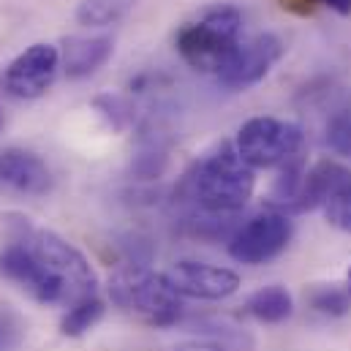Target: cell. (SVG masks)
Returning a JSON list of instances; mask_svg holds the SVG:
<instances>
[{"instance_id":"cell-4","label":"cell","mask_w":351,"mask_h":351,"mask_svg":"<svg viewBox=\"0 0 351 351\" xmlns=\"http://www.w3.org/2000/svg\"><path fill=\"white\" fill-rule=\"evenodd\" d=\"M109 297L120 313L145 327H175L182 316V297L172 289L167 275L145 264H123L109 278Z\"/></svg>"},{"instance_id":"cell-23","label":"cell","mask_w":351,"mask_h":351,"mask_svg":"<svg viewBox=\"0 0 351 351\" xmlns=\"http://www.w3.org/2000/svg\"><path fill=\"white\" fill-rule=\"evenodd\" d=\"M343 286H346V291L351 294V267H349V272H346V283H343Z\"/></svg>"},{"instance_id":"cell-14","label":"cell","mask_w":351,"mask_h":351,"mask_svg":"<svg viewBox=\"0 0 351 351\" xmlns=\"http://www.w3.org/2000/svg\"><path fill=\"white\" fill-rule=\"evenodd\" d=\"M305 302L308 308H313L322 316L338 319L351 313V294L346 291V286L338 283H313L305 289Z\"/></svg>"},{"instance_id":"cell-5","label":"cell","mask_w":351,"mask_h":351,"mask_svg":"<svg viewBox=\"0 0 351 351\" xmlns=\"http://www.w3.org/2000/svg\"><path fill=\"white\" fill-rule=\"evenodd\" d=\"M302 128L280 117H251L240 125L234 147L254 169H283L302 153Z\"/></svg>"},{"instance_id":"cell-8","label":"cell","mask_w":351,"mask_h":351,"mask_svg":"<svg viewBox=\"0 0 351 351\" xmlns=\"http://www.w3.org/2000/svg\"><path fill=\"white\" fill-rule=\"evenodd\" d=\"M60 69V49L52 44H33L19 52L3 71V88L8 95L33 101L55 85Z\"/></svg>"},{"instance_id":"cell-6","label":"cell","mask_w":351,"mask_h":351,"mask_svg":"<svg viewBox=\"0 0 351 351\" xmlns=\"http://www.w3.org/2000/svg\"><path fill=\"white\" fill-rule=\"evenodd\" d=\"M291 240V221L280 210H264L248 218L229 237V256L240 264H267L286 251Z\"/></svg>"},{"instance_id":"cell-7","label":"cell","mask_w":351,"mask_h":351,"mask_svg":"<svg viewBox=\"0 0 351 351\" xmlns=\"http://www.w3.org/2000/svg\"><path fill=\"white\" fill-rule=\"evenodd\" d=\"M283 52L286 47L275 33H259L254 38H245L237 44V49L215 74V80L226 90L254 88L272 71V66L283 58Z\"/></svg>"},{"instance_id":"cell-19","label":"cell","mask_w":351,"mask_h":351,"mask_svg":"<svg viewBox=\"0 0 351 351\" xmlns=\"http://www.w3.org/2000/svg\"><path fill=\"white\" fill-rule=\"evenodd\" d=\"M327 145L332 153L351 158V104L338 109L327 125Z\"/></svg>"},{"instance_id":"cell-16","label":"cell","mask_w":351,"mask_h":351,"mask_svg":"<svg viewBox=\"0 0 351 351\" xmlns=\"http://www.w3.org/2000/svg\"><path fill=\"white\" fill-rule=\"evenodd\" d=\"M93 109L98 112V117L112 128V131H125L134 125V117H136V109L131 104L128 95H120V93H101L93 98Z\"/></svg>"},{"instance_id":"cell-1","label":"cell","mask_w":351,"mask_h":351,"mask_svg":"<svg viewBox=\"0 0 351 351\" xmlns=\"http://www.w3.org/2000/svg\"><path fill=\"white\" fill-rule=\"evenodd\" d=\"M19 237L38 264L41 289L36 302L69 311L82 300L98 297V278L80 248L49 229H33L27 223H19Z\"/></svg>"},{"instance_id":"cell-24","label":"cell","mask_w":351,"mask_h":351,"mask_svg":"<svg viewBox=\"0 0 351 351\" xmlns=\"http://www.w3.org/2000/svg\"><path fill=\"white\" fill-rule=\"evenodd\" d=\"M0 131H3V112H0Z\"/></svg>"},{"instance_id":"cell-17","label":"cell","mask_w":351,"mask_h":351,"mask_svg":"<svg viewBox=\"0 0 351 351\" xmlns=\"http://www.w3.org/2000/svg\"><path fill=\"white\" fill-rule=\"evenodd\" d=\"M104 316V302L101 297H90V300H82L77 305H71L63 319H60V332L66 338H82L85 332H90Z\"/></svg>"},{"instance_id":"cell-10","label":"cell","mask_w":351,"mask_h":351,"mask_svg":"<svg viewBox=\"0 0 351 351\" xmlns=\"http://www.w3.org/2000/svg\"><path fill=\"white\" fill-rule=\"evenodd\" d=\"M0 188L22 196H44L52 191V169L41 156L22 147L0 150Z\"/></svg>"},{"instance_id":"cell-13","label":"cell","mask_w":351,"mask_h":351,"mask_svg":"<svg viewBox=\"0 0 351 351\" xmlns=\"http://www.w3.org/2000/svg\"><path fill=\"white\" fill-rule=\"evenodd\" d=\"M245 311H248V316H254L262 324H280L291 316L294 300L283 286H264L248 297Z\"/></svg>"},{"instance_id":"cell-21","label":"cell","mask_w":351,"mask_h":351,"mask_svg":"<svg viewBox=\"0 0 351 351\" xmlns=\"http://www.w3.org/2000/svg\"><path fill=\"white\" fill-rule=\"evenodd\" d=\"M286 11H294V14H311L319 3L316 0H278Z\"/></svg>"},{"instance_id":"cell-12","label":"cell","mask_w":351,"mask_h":351,"mask_svg":"<svg viewBox=\"0 0 351 351\" xmlns=\"http://www.w3.org/2000/svg\"><path fill=\"white\" fill-rule=\"evenodd\" d=\"M349 182H351L349 169H343L335 161H319L313 169H305L291 213H308V210L324 207V202L335 191H341L343 185H349Z\"/></svg>"},{"instance_id":"cell-11","label":"cell","mask_w":351,"mask_h":351,"mask_svg":"<svg viewBox=\"0 0 351 351\" xmlns=\"http://www.w3.org/2000/svg\"><path fill=\"white\" fill-rule=\"evenodd\" d=\"M114 52V41L109 36H71L63 41L60 63L69 80L93 77Z\"/></svg>"},{"instance_id":"cell-20","label":"cell","mask_w":351,"mask_h":351,"mask_svg":"<svg viewBox=\"0 0 351 351\" xmlns=\"http://www.w3.org/2000/svg\"><path fill=\"white\" fill-rule=\"evenodd\" d=\"M324 218L330 226L341 229V232H349L351 234V182L343 185L341 191H335L327 202H324Z\"/></svg>"},{"instance_id":"cell-3","label":"cell","mask_w":351,"mask_h":351,"mask_svg":"<svg viewBox=\"0 0 351 351\" xmlns=\"http://www.w3.org/2000/svg\"><path fill=\"white\" fill-rule=\"evenodd\" d=\"M243 11L229 3L202 8L193 19L180 25L175 36L177 55L199 74H218L240 44Z\"/></svg>"},{"instance_id":"cell-18","label":"cell","mask_w":351,"mask_h":351,"mask_svg":"<svg viewBox=\"0 0 351 351\" xmlns=\"http://www.w3.org/2000/svg\"><path fill=\"white\" fill-rule=\"evenodd\" d=\"M254 341L240 332V330H221L213 332L204 341H191V343H180L172 351H251Z\"/></svg>"},{"instance_id":"cell-9","label":"cell","mask_w":351,"mask_h":351,"mask_svg":"<svg viewBox=\"0 0 351 351\" xmlns=\"http://www.w3.org/2000/svg\"><path fill=\"white\" fill-rule=\"evenodd\" d=\"M164 275L180 297H193V300L215 302V300H226V297L237 294V289H240V275L234 269L215 267L207 262H193V259L175 262Z\"/></svg>"},{"instance_id":"cell-2","label":"cell","mask_w":351,"mask_h":351,"mask_svg":"<svg viewBox=\"0 0 351 351\" xmlns=\"http://www.w3.org/2000/svg\"><path fill=\"white\" fill-rule=\"evenodd\" d=\"M191 199L210 215H232L240 213L254 196L256 177L254 167L237 153L234 142L215 145L188 175Z\"/></svg>"},{"instance_id":"cell-22","label":"cell","mask_w":351,"mask_h":351,"mask_svg":"<svg viewBox=\"0 0 351 351\" xmlns=\"http://www.w3.org/2000/svg\"><path fill=\"white\" fill-rule=\"evenodd\" d=\"M319 5H327V8H332L335 14H341V16H349L351 14V0H316Z\"/></svg>"},{"instance_id":"cell-15","label":"cell","mask_w":351,"mask_h":351,"mask_svg":"<svg viewBox=\"0 0 351 351\" xmlns=\"http://www.w3.org/2000/svg\"><path fill=\"white\" fill-rule=\"evenodd\" d=\"M134 8V0H80L77 22L85 27H106L120 22Z\"/></svg>"}]
</instances>
